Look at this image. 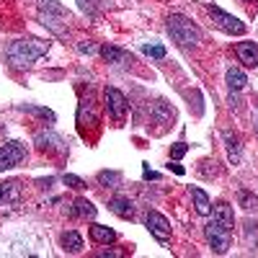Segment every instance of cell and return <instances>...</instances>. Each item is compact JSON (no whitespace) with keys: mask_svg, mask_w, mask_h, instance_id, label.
<instances>
[{"mask_svg":"<svg viewBox=\"0 0 258 258\" xmlns=\"http://www.w3.org/2000/svg\"><path fill=\"white\" fill-rule=\"evenodd\" d=\"M155 116H158V119H160V121H163V119H168V116H170V111H168V106H165V103H163V101H158V103H155Z\"/></svg>","mask_w":258,"mask_h":258,"instance_id":"f1b7e54d","label":"cell"},{"mask_svg":"<svg viewBox=\"0 0 258 258\" xmlns=\"http://www.w3.org/2000/svg\"><path fill=\"white\" fill-rule=\"evenodd\" d=\"M255 132H258V119H255Z\"/></svg>","mask_w":258,"mask_h":258,"instance_id":"836d02e7","label":"cell"},{"mask_svg":"<svg viewBox=\"0 0 258 258\" xmlns=\"http://www.w3.org/2000/svg\"><path fill=\"white\" fill-rule=\"evenodd\" d=\"M204 235H207V240H209V245L214 248V253H227V248H230V240H232V230H227L225 225H220V222H214V220H209L207 225H204Z\"/></svg>","mask_w":258,"mask_h":258,"instance_id":"3957f363","label":"cell"},{"mask_svg":"<svg viewBox=\"0 0 258 258\" xmlns=\"http://www.w3.org/2000/svg\"><path fill=\"white\" fill-rule=\"evenodd\" d=\"M170 168H173V173H178V176H183V173H186L183 165H178V163H170Z\"/></svg>","mask_w":258,"mask_h":258,"instance_id":"1f68e13d","label":"cell"},{"mask_svg":"<svg viewBox=\"0 0 258 258\" xmlns=\"http://www.w3.org/2000/svg\"><path fill=\"white\" fill-rule=\"evenodd\" d=\"M36 145H39L41 150H47V147H49V150H62V147H59L62 140H59L57 135H52V132H39V135H36Z\"/></svg>","mask_w":258,"mask_h":258,"instance_id":"e0dca14e","label":"cell"},{"mask_svg":"<svg viewBox=\"0 0 258 258\" xmlns=\"http://www.w3.org/2000/svg\"><path fill=\"white\" fill-rule=\"evenodd\" d=\"M109 209L121 220H132V214H135V207H132V202H129L126 197H114L109 202Z\"/></svg>","mask_w":258,"mask_h":258,"instance_id":"8fae6325","label":"cell"},{"mask_svg":"<svg viewBox=\"0 0 258 258\" xmlns=\"http://www.w3.org/2000/svg\"><path fill=\"white\" fill-rule=\"evenodd\" d=\"M49 52V41L47 39H16L8 44L6 49V57L13 68H31V64Z\"/></svg>","mask_w":258,"mask_h":258,"instance_id":"6da1fadb","label":"cell"},{"mask_svg":"<svg viewBox=\"0 0 258 258\" xmlns=\"http://www.w3.org/2000/svg\"><path fill=\"white\" fill-rule=\"evenodd\" d=\"M209 16H212V21H214V26L222 29L225 34H235V36H243V34H245V24H243V21H238L235 16L225 13L222 8L209 6Z\"/></svg>","mask_w":258,"mask_h":258,"instance_id":"277c9868","label":"cell"},{"mask_svg":"<svg viewBox=\"0 0 258 258\" xmlns=\"http://www.w3.org/2000/svg\"><path fill=\"white\" fill-rule=\"evenodd\" d=\"M191 199H194V207H197V212L202 214V217L212 214V202H209V197H207V194H204L199 186L191 188Z\"/></svg>","mask_w":258,"mask_h":258,"instance_id":"4fadbf2b","label":"cell"},{"mask_svg":"<svg viewBox=\"0 0 258 258\" xmlns=\"http://www.w3.org/2000/svg\"><path fill=\"white\" fill-rule=\"evenodd\" d=\"M119 181H121V173H116V170H101L98 173L101 186H119Z\"/></svg>","mask_w":258,"mask_h":258,"instance_id":"44dd1931","label":"cell"},{"mask_svg":"<svg viewBox=\"0 0 258 258\" xmlns=\"http://www.w3.org/2000/svg\"><path fill=\"white\" fill-rule=\"evenodd\" d=\"M39 8L47 11V13H54V16H68V8H62L59 3H54V0H39Z\"/></svg>","mask_w":258,"mask_h":258,"instance_id":"7402d4cb","label":"cell"},{"mask_svg":"<svg viewBox=\"0 0 258 258\" xmlns=\"http://www.w3.org/2000/svg\"><path fill=\"white\" fill-rule=\"evenodd\" d=\"M62 181H64V186H70V188H85V181L83 178H78V176H73V173H64L62 176Z\"/></svg>","mask_w":258,"mask_h":258,"instance_id":"484cf974","label":"cell"},{"mask_svg":"<svg viewBox=\"0 0 258 258\" xmlns=\"http://www.w3.org/2000/svg\"><path fill=\"white\" fill-rule=\"evenodd\" d=\"M212 220H214V222H220V225H225L227 230H232V225H235V217H232V207H230L227 202H220L217 207L212 209Z\"/></svg>","mask_w":258,"mask_h":258,"instance_id":"9c48e42d","label":"cell"},{"mask_svg":"<svg viewBox=\"0 0 258 258\" xmlns=\"http://www.w3.org/2000/svg\"><path fill=\"white\" fill-rule=\"evenodd\" d=\"M78 49H80L83 54H93V52H96V44H91V41H88V44H85V41H80Z\"/></svg>","mask_w":258,"mask_h":258,"instance_id":"f546056e","label":"cell"},{"mask_svg":"<svg viewBox=\"0 0 258 258\" xmlns=\"http://www.w3.org/2000/svg\"><path fill=\"white\" fill-rule=\"evenodd\" d=\"M145 225H147V230L153 232V235H155V238H158L160 243L170 240V222L163 217L160 212L150 209V212H147V217H145Z\"/></svg>","mask_w":258,"mask_h":258,"instance_id":"8992f818","label":"cell"},{"mask_svg":"<svg viewBox=\"0 0 258 258\" xmlns=\"http://www.w3.org/2000/svg\"><path fill=\"white\" fill-rule=\"evenodd\" d=\"M98 52H101V57H103L106 62H111V64H126V62H132V57H129L124 49L111 47V44H103Z\"/></svg>","mask_w":258,"mask_h":258,"instance_id":"30bf717a","label":"cell"},{"mask_svg":"<svg viewBox=\"0 0 258 258\" xmlns=\"http://www.w3.org/2000/svg\"><path fill=\"white\" fill-rule=\"evenodd\" d=\"M142 176H145V178H147V181H158V178H160V173H155V170H150V168H147V165H145V168H142Z\"/></svg>","mask_w":258,"mask_h":258,"instance_id":"4dcf8cb0","label":"cell"},{"mask_svg":"<svg viewBox=\"0 0 258 258\" xmlns=\"http://www.w3.org/2000/svg\"><path fill=\"white\" fill-rule=\"evenodd\" d=\"M96 207H93V202H88V199H75V204H73V214L75 217H83V220H93L96 217Z\"/></svg>","mask_w":258,"mask_h":258,"instance_id":"2e32d148","label":"cell"},{"mask_svg":"<svg viewBox=\"0 0 258 258\" xmlns=\"http://www.w3.org/2000/svg\"><path fill=\"white\" fill-rule=\"evenodd\" d=\"M186 153H188V145H186V142H176V145H173V150H170V155H173V160L183 158Z\"/></svg>","mask_w":258,"mask_h":258,"instance_id":"83f0119b","label":"cell"},{"mask_svg":"<svg viewBox=\"0 0 258 258\" xmlns=\"http://www.w3.org/2000/svg\"><path fill=\"white\" fill-rule=\"evenodd\" d=\"M39 18H41V24L49 26L54 34H64V26H62V24H57V18H54L52 13H44V11H41V13H39Z\"/></svg>","mask_w":258,"mask_h":258,"instance_id":"603a6c76","label":"cell"},{"mask_svg":"<svg viewBox=\"0 0 258 258\" xmlns=\"http://www.w3.org/2000/svg\"><path fill=\"white\" fill-rule=\"evenodd\" d=\"M103 98H106V109H109V114H111L116 121H121L124 114H126V106H129L126 98H124V93H121L119 88H106Z\"/></svg>","mask_w":258,"mask_h":258,"instance_id":"52a82bcc","label":"cell"},{"mask_svg":"<svg viewBox=\"0 0 258 258\" xmlns=\"http://www.w3.org/2000/svg\"><path fill=\"white\" fill-rule=\"evenodd\" d=\"M243 3H258V0H243Z\"/></svg>","mask_w":258,"mask_h":258,"instance_id":"d6a6232c","label":"cell"},{"mask_svg":"<svg viewBox=\"0 0 258 258\" xmlns=\"http://www.w3.org/2000/svg\"><path fill=\"white\" fill-rule=\"evenodd\" d=\"M235 54L245 64V68H255L258 64V44L255 41H238L235 44Z\"/></svg>","mask_w":258,"mask_h":258,"instance_id":"ba28073f","label":"cell"},{"mask_svg":"<svg viewBox=\"0 0 258 258\" xmlns=\"http://www.w3.org/2000/svg\"><path fill=\"white\" fill-rule=\"evenodd\" d=\"M18 197H21V183H18V181H6V183H0V207L18 202Z\"/></svg>","mask_w":258,"mask_h":258,"instance_id":"7c38bea8","label":"cell"},{"mask_svg":"<svg viewBox=\"0 0 258 258\" xmlns=\"http://www.w3.org/2000/svg\"><path fill=\"white\" fill-rule=\"evenodd\" d=\"M142 52L147 57H155V59H163L165 57V47L163 44H142Z\"/></svg>","mask_w":258,"mask_h":258,"instance_id":"cb8c5ba5","label":"cell"},{"mask_svg":"<svg viewBox=\"0 0 258 258\" xmlns=\"http://www.w3.org/2000/svg\"><path fill=\"white\" fill-rule=\"evenodd\" d=\"M26 160V147L21 142H8L0 147V170H11Z\"/></svg>","mask_w":258,"mask_h":258,"instance_id":"5b68a950","label":"cell"},{"mask_svg":"<svg viewBox=\"0 0 258 258\" xmlns=\"http://www.w3.org/2000/svg\"><path fill=\"white\" fill-rule=\"evenodd\" d=\"M238 204L245 209V212H255L258 209V197L253 191H248V188H240L238 191Z\"/></svg>","mask_w":258,"mask_h":258,"instance_id":"ac0fdd59","label":"cell"},{"mask_svg":"<svg viewBox=\"0 0 258 258\" xmlns=\"http://www.w3.org/2000/svg\"><path fill=\"white\" fill-rule=\"evenodd\" d=\"M80 11L88 16V18H98V8H96V0H78Z\"/></svg>","mask_w":258,"mask_h":258,"instance_id":"d4e9b609","label":"cell"},{"mask_svg":"<svg viewBox=\"0 0 258 258\" xmlns=\"http://www.w3.org/2000/svg\"><path fill=\"white\" fill-rule=\"evenodd\" d=\"M24 111H31V114H39V116H44L49 121H54V114L49 109H39V106H24Z\"/></svg>","mask_w":258,"mask_h":258,"instance_id":"4316f807","label":"cell"},{"mask_svg":"<svg viewBox=\"0 0 258 258\" xmlns=\"http://www.w3.org/2000/svg\"><path fill=\"white\" fill-rule=\"evenodd\" d=\"M245 83H248V78H245L243 70H238V68H230V70H227V85H230L232 91L245 88Z\"/></svg>","mask_w":258,"mask_h":258,"instance_id":"d6986e66","label":"cell"},{"mask_svg":"<svg viewBox=\"0 0 258 258\" xmlns=\"http://www.w3.org/2000/svg\"><path fill=\"white\" fill-rule=\"evenodd\" d=\"M62 248H64V253H80V250H83L80 232H75V230L62 232Z\"/></svg>","mask_w":258,"mask_h":258,"instance_id":"5bb4252c","label":"cell"},{"mask_svg":"<svg viewBox=\"0 0 258 258\" xmlns=\"http://www.w3.org/2000/svg\"><path fill=\"white\" fill-rule=\"evenodd\" d=\"M225 145H227V155H230V160H232V163H238V160H240V145H238V137L230 135V132H225Z\"/></svg>","mask_w":258,"mask_h":258,"instance_id":"ffe728a7","label":"cell"},{"mask_svg":"<svg viewBox=\"0 0 258 258\" xmlns=\"http://www.w3.org/2000/svg\"><path fill=\"white\" fill-rule=\"evenodd\" d=\"M91 238H93L96 243H101V245H109V243L116 240V232H114L111 227H106V225H93V227H91Z\"/></svg>","mask_w":258,"mask_h":258,"instance_id":"9a60e30c","label":"cell"},{"mask_svg":"<svg viewBox=\"0 0 258 258\" xmlns=\"http://www.w3.org/2000/svg\"><path fill=\"white\" fill-rule=\"evenodd\" d=\"M165 26H168V34L173 36V41H178L181 47H197L199 41H202V31L197 24H191V21L181 13H170L168 21H165Z\"/></svg>","mask_w":258,"mask_h":258,"instance_id":"7a4b0ae2","label":"cell"}]
</instances>
